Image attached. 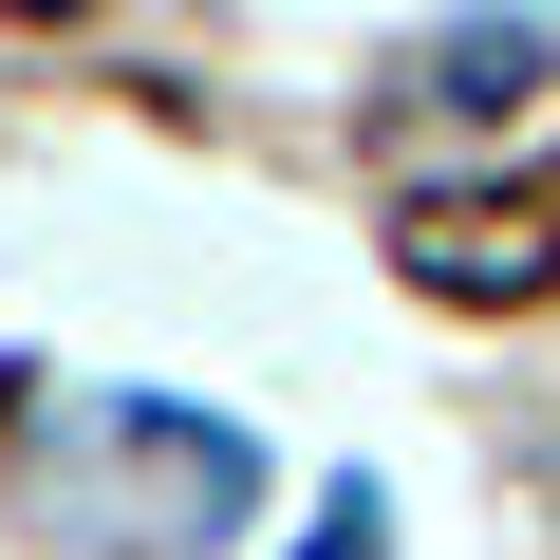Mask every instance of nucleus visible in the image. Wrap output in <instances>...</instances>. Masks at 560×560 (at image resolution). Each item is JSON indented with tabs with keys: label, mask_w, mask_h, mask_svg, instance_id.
Wrapping results in <instances>:
<instances>
[{
	"label": "nucleus",
	"mask_w": 560,
	"mask_h": 560,
	"mask_svg": "<svg viewBox=\"0 0 560 560\" xmlns=\"http://www.w3.org/2000/svg\"><path fill=\"white\" fill-rule=\"evenodd\" d=\"M411 280H448V300H541V280H560V206H541V187L430 206V224H411Z\"/></svg>",
	"instance_id": "f257e3e1"
},
{
	"label": "nucleus",
	"mask_w": 560,
	"mask_h": 560,
	"mask_svg": "<svg viewBox=\"0 0 560 560\" xmlns=\"http://www.w3.org/2000/svg\"><path fill=\"white\" fill-rule=\"evenodd\" d=\"M430 75H448V113H504V94L541 75V38H504V20H467V38H430Z\"/></svg>",
	"instance_id": "f03ea898"
},
{
	"label": "nucleus",
	"mask_w": 560,
	"mask_h": 560,
	"mask_svg": "<svg viewBox=\"0 0 560 560\" xmlns=\"http://www.w3.org/2000/svg\"><path fill=\"white\" fill-rule=\"evenodd\" d=\"M318 560H374V504H337V523H318Z\"/></svg>",
	"instance_id": "7ed1b4c3"
}]
</instances>
